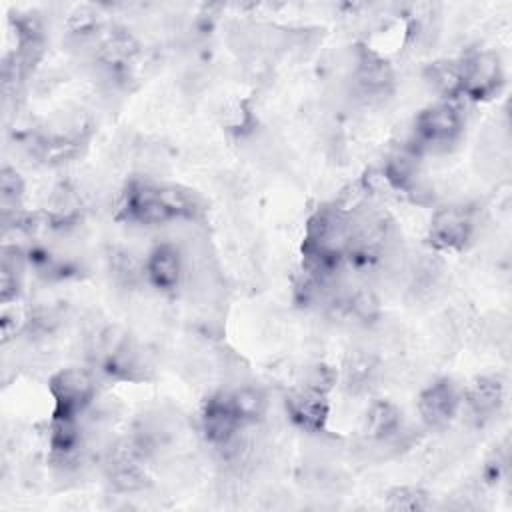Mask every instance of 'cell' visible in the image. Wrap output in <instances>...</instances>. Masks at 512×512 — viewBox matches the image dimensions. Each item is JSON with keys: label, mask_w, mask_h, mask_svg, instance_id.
<instances>
[{"label": "cell", "mask_w": 512, "mask_h": 512, "mask_svg": "<svg viewBox=\"0 0 512 512\" xmlns=\"http://www.w3.org/2000/svg\"><path fill=\"white\" fill-rule=\"evenodd\" d=\"M144 278L162 292L178 288L182 278V256L172 244H158L144 262Z\"/></svg>", "instance_id": "obj_12"}, {"label": "cell", "mask_w": 512, "mask_h": 512, "mask_svg": "<svg viewBox=\"0 0 512 512\" xmlns=\"http://www.w3.org/2000/svg\"><path fill=\"white\" fill-rule=\"evenodd\" d=\"M82 444V434L78 428V418L52 416L50 422V452L58 464H68Z\"/></svg>", "instance_id": "obj_13"}, {"label": "cell", "mask_w": 512, "mask_h": 512, "mask_svg": "<svg viewBox=\"0 0 512 512\" xmlns=\"http://www.w3.org/2000/svg\"><path fill=\"white\" fill-rule=\"evenodd\" d=\"M110 272L118 284L132 286L144 276V264L140 266L138 260L128 250H112L110 254Z\"/></svg>", "instance_id": "obj_20"}, {"label": "cell", "mask_w": 512, "mask_h": 512, "mask_svg": "<svg viewBox=\"0 0 512 512\" xmlns=\"http://www.w3.org/2000/svg\"><path fill=\"white\" fill-rule=\"evenodd\" d=\"M504 72L494 52H474L460 58V98L470 102L490 100L500 92Z\"/></svg>", "instance_id": "obj_4"}, {"label": "cell", "mask_w": 512, "mask_h": 512, "mask_svg": "<svg viewBox=\"0 0 512 512\" xmlns=\"http://www.w3.org/2000/svg\"><path fill=\"white\" fill-rule=\"evenodd\" d=\"M402 430V412L388 400H376L366 414V432L374 440H390Z\"/></svg>", "instance_id": "obj_14"}, {"label": "cell", "mask_w": 512, "mask_h": 512, "mask_svg": "<svg viewBox=\"0 0 512 512\" xmlns=\"http://www.w3.org/2000/svg\"><path fill=\"white\" fill-rule=\"evenodd\" d=\"M202 210L200 196L184 186L132 180L122 192L116 218L138 226H158L172 220H194Z\"/></svg>", "instance_id": "obj_1"}, {"label": "cell", "mask_w": 512, "mask_h": 512, "mask_svg": "<svg viewBox=\"0 0 512 512\" xmlns=\"http://www.w3.org/2000/svg\"><path fill=\"white\" fill-rule=\"evenodd\" d=\"M342 306L348 314H352L354 318L364 320V322L374 320L380 312L378 298L370 290H358V292L350 294L348 298L342 300Z\"/></svg>", "instance_id": "obj_22"}, {"label": "cell", "mask_w": 512, "mask_h": 512, "mask_svg": "<svg viewBox=\"0 0 512 512\" xmlns=\"http://www.w3.org/2000/svg\"><path fill=\"white\" fill-rule=\"evenodd\" d=\"M230 394V402L234 406V412L242 426L260 422L268 412V398L266 394L256 386H242L236 388Z\"/></svg>", "instance_id": "obj_16"}, {"label": "cell", "mask_w": 512, "mask_h": 512, "mask_svg": "<svg viewBox=\"0 0 512 512\" xmlns=\"http://www.w3.org/2000/svg\"><path fill=\"white\" fill-rule=\"evenodd\" d=\"M200 428L204 438L214 448L230 450L236 444L242 422L234 412L228 392H216L204 402L200 412Z\"/></svg>", "instance_id": "obj_6"}, {"label": "cell", "mask_w": 512, "mask_h": 512, "mask_svg": "<svg viewBox=\"0 0 512 512\" xmlns=\"http://www.w3.org/2000/svg\"><path fill=\"white\" fill-rule=\"evenodd\" d=\"M24 198V182L20 174L10 168L2 166L0 170V208H2V220H12L20 214Z\"/></svg>", "instance_id": "obj_17"}, {"label": "cell", "mask_w": 512, "mask_h": 512, "mask_svg": "<svg viewBox=\"0 0 512 512\" xmlns=\"http://www.w3.org/2000/svg\"><path fill=\"white\" fill-rule=\"evenodd\" d=\"M92 352L94 362H98L100 370L112 380L138 382L144 380L150 370L142 348L118 328H108L100 332L96 336Z\"/></svg>", "instance_id": "obj_3"}, {"label": "cell", "mask_w": 512, "mask_h": 512, "mask_svg": "<svg viewBox=\"0 0 512 512\" xmlns=\"http://www.w3.org/2000/svg\"><path fill=\"white\" fill-rule=\"evenodd\" d=\"M26 256L16 246H4L2 248V260H0V300L2 304H8L16 300L22 286V270H24Z\"/></svg>", "instance_id": "obj_15"}, {"label": "cell", "mask_w": 512, "mask_h": 512, "mask_svg": "<svg viewBox=\"0 0 512 512\" xmlns=\"http://www.w3.org/2000/svg\"><path fill=\"white\" fill-rule=\"evenodd\" d=\"M354 86L360 96L370 100L388 96L394 88V70L390 62L370 48H360L354 66Z\"/></svg>", "instance_id": "obj_10"}, {"label": "cell", "mask_w": 512, "mask_h": 512, "mask_svg": "<svg viewBox=\"0 0 512 512\" xmlns=\"http://www.w3.org/2000/svg\"><path fill=\"white\" fill-rule=\"evenodd\" d=\"M426 78L444 98H460V60H442L430 64Z\"/></svg>", "instance_id": "obj_18"}, {"label": "cell", "mask_w": 512, "mask_h": 512, "mask_svg": "<svg viewBox=\"0 0 512 512\" xmlns=\"http://www.w3.org/2000/svg\"><path fill=\"white\" fill-rule=\"evenodd\" d=\"M48 390L54 400L52 416L78 418L94 400L96 386L88 370L64 368L50 378Z\"/></svg>", "instance_id": "obj_5"}, {"label": "cell", "mask_w": 512, "mask_h": 512, "mask_svg": "<svg viewBox=\"0 0 512 512\" xmlns=\"http://www.w3.org/2000/svg\"><path fill=\"white\" fill-rule=\"evenodd\" d=\"M462 400L468 408V414L478 424H484L486 420L496 416L498 410L502 408L504 384L496 376H478L466 386Z\"/></svg>", "instance_id": "obj_11"}, {"label": "cell", "mask_w": 512, "mask_h": 512, "mask_svg": "<svg viewBox=\"0 0 512 512\" xmlns=\"http://www.w3.org/2000/svg\"><path fill=\"white\" fill-rule=\"evenodd\" d=\"M462 402L458 386L450 378H438L418 396V412L428 428H442L452 422Z\"/></svg>", "instance_id": "obj_9"}, {"label": "cell", "mask_w": 512, "mask_h": 512, "mask_svg": "<svg viewBox=\"0 0 512 512\" xmlns=\"http://www.w3.org/2000/svg\"><path fill=\"white\" fill-rule=\"evenodd\" d=\"M428 504V494L420 488L414 486H398L386 494V508L390 510H426Z\"/></svg>", "instance_id": "obj_21"}, {"label": "cell", "mask_w": 512, "mask_h": 512, "mask_svg": "<svg viewBox=\"0 0 512 512\" xmlns=\"http://www.w3.org/2000/svg\"><path fill=\"white\" fill-rule=\"evenodd\" d=\"M474 234L472 212L464 206H444L434 212L428 242L436 250H462Z\"/></svg>", "instance_id": "obj_7"}, {"label": "cell", "mask_w": 512, "mask_h": 512, "mask_svg": "<svg viewBox=\"0 0 512 512\" xmlns=\"http://www.w3.org/2000/svg\"><path fill=\"white\" fill-rule=\"evenodd\" d=\"M328 394L306 382L286 394V412L290 420L304 432H322L330 414Z\"/></svg>", "instance_id": "obj_8"}, {"label": "cell", "mask_w": 512, "mask_h": 512, "mask_svg": "<svg viewBox=\"0 0 512 512\" xmlns=\"http://www.w3.org/2000/svg\"><path fill=\"white\" fill-rule=\"evenodd\" d=\"M374 376H376V360L372 356L356 354L344 366V386L354 394L368 390L370 384L374 382Z\"/></svg>", "instance_id": "obj_19"}, {"label": "cell", "mask_w": 512, "mask_h": 512, "mask_svg": "<svg viewBox=\"0 0 512 512\" xmlns=\"http://www.w3.org/2000/svg\"><path fill=\"white\" fill-rule=\"evenodd\" d=\"M464 132L462 98H444L426 106L414 120L410 146L422 152H446Z\"/></svg>", "instance_id": "obj_2"}]
</instances>
